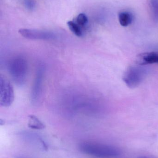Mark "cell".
Here are the masks:
<instances>
[{
  "label": "cell",
  "mask_w": 158,
  "mask_h": 158,
  "mask_svg": "<svg viewBox=\"0 0 158 158\" xmlns=\"http://www.w3.org/2000/svg\"><path fill=\"white\" fill-rule=\"evenodd\" d=\"M118 19L120 24L122 26L127 27L132 22V15L129 12H121L119 14Z\"/></svg>",
  "instance_id": "9c48e42d"
},
{
  "label": "cell",
  "mask_w": 158,
  "mask_h": 158,
  "mask_svg": "<svg viewBox=\"0 0 158 158\" xmlns=\"http://www.w3.org/2000/svg\"><path fill=\"white\" fill-rule=\"evenodd\" d=\"M19 34L26 39L34 40H53L56 38L54 33L50 31L30 29H20L19 31Z\"/></svg>",
  "instance_id": "5b68a950"
},
{
  "label": "cell",
  "mask_w": 158,
  "mask_h": 158,
  "mask_svg": "<svg viewBox=\"0 0 158 158\" xmlns=\"http://www.w3.org/2000/svg\"><path fill=\"white\" fill-rule=\"evenodd\" d=\"M0 104L3 107L11 106L15 99L14 88L11 83L2 76L0 79Z\"/></svg>",
  "instance_id": "277c9868"
},
{
  "label": "cell",
  "mask_w": 158,
  "mask_h": 158,
  "mask_svg": "<svg viewBox=\"0 0 158 158\" xmlns=\"http://www.w3.org/2000/svg\"><path fill=\"white\" fill-rule=\"evenodd\" d=\"M9 72L13 81L19 85H23L26 82L28 73V64L21 57L14 58L8 66Z\"/></svg>",
  "instance_id": "7a4b0ae2"
},
{
  "label": "cell",
  "mask_w": 158,
  "mask_h": 158,
  "mask_svg": "<svg viewBox=\"0 0 158 158\" xmlns=\"http://www.w3.org/2000/svg\"><path fill=\"white\" fill-rule=\"evenodd\" d=\"M67 25L70 30L78 37L82 36V31L81 27L76 22L72 21H69L67 22Z\"/></svg>",
  "instance_id": "30bf717a"
},
{
  "label": "cell",
  "mask_w": 158,
  "mask_h": 158,
  "mask_svg": "<svg viewBox=\"0 0 158 158\" xmlns=\"http://www.w3.org/2000/svg\"><path fill=\"white\" fill-rule=\"evenodd\" d=\"M76 22L80 27H84L88 23V18L85 14L81 13L77 16Z\"/></svg>",
  "instance_id": "8fae6325"
},
{
  "label": "cell",
  "mask_w": 158,
  "mask_h": 158,
  "mask_svg": "<svg viewBox=\"0 0 158 158\" xmlns=\"http://www.w3.org/2000/svg\"><path fill=\"white\" fill-rule=\"evenodd\" d=\"M28 126L34 130H42L45 128V125L35 115H30L28 117Z\"/></svg>",
  "instance_id": "ba28073f"
},
{
  "label": "cell",
  "mask_w": 158,
  "mask_h": 158,
  "mask_svg": "<svg viewBox=\"0 0 158 158\" xmlns=\"http://www.w3.org/2000/svg\"><path fill=\"white\" fill-rule=\"evenodd\" d=\"M79 148L84 154L98 157H116L120 155V150L113 146L93 142H84L79 146Z\"/></svg>",
  "instance_id": "6da1fadb"
},
{
  "label": "cell",
  "mask_w": 158,
  "mask_h": 158,
  "mask_svg": "<svg viewBox=\"0 0 158 158\" xmlns=\"http://www.w3.org/2000/svg\"><path fill=\"white\" fill-rule=\"evenodd\" d=\"M143 77V72L140 68L131 66L124 72L122 80L128 87L133 89L140 84Z\"/></svg>",
  "instance_id": "3957f363"
},
{
  "label": "cell",
  "mask_w": 158,
  "mask_h": 158,
  "mask_svg": "<svg viewBox=\"0 0 158 158\" xmlns=\"http://www.w3.org/2000/svg\"><path fill=\"white\" fill-rule=\"evenodd\" d=\"M44 68L41 66L38 68L36 72V77L33 83L32 90V101L33 103H36L40 99L41 94L42 85L44 75Z\"/></svg>",
  "instance_id": "8992f818"
},
{
  "label": "cell",
  "mask_w": 158,
  "mask_h": 158,
  "mask_svg": "<svg viewBox=\"0 0 158 158\" xmlns=\"http://www.w3.org/2000/svg\"><path fill=\"white\" fill-rule=\"evenodd\" d=\"M138 158H149L147 157H146V156H141V157H139Z\"/></svg>",
  "instance_id": "5bb4252c"
},
{
  "label": "cell",
  "mask_w": 158,
  "mask_h": 158,
  "mask_svg": "<svg viewBox=\"0 0 158 158\" xmlns=\"http://www.w3.org/2000/svg\"><path fill=\"white\" fill-rule=\"evenodd\" d=\"M24 4L27 8L32 10L35 6V2L33 0H24Z\"/></svg>",
  "instance_id": "4fadbf2b"
},
{
  "label": "cell",
  "mask_w": 158,
  "mask_h": 158,
  "mask_svg": "<svg viewBox=\"0 0 158 158\" xmlns=\"http://www.w3.org/2000/svg\"><path fill=\"white\" fill-rule=\"evenodd\" d=\"M136 62L140 65L158 64V53L149 52L140 54L136 56Z\"/></svg>",
  "instance_id": "52a82bcc"
},
{
  "label": "cell",
  "mask_w": 158,
  "mask_h": 158,
  "mask_svg": "<svg viewBox=\"0 0 158 158\" xmlns=\"http://www.w3.org/2000/svg\"></svg>",
  "instance_id": "9a60e30c"
},
{
  "label": "cell",
  "mask_w": 158,
  "mask_h": 158,
  "mask_svg": "<svg viewBox=\"0 0 158 158\" xmlns=\"http://www.w3.org/2000/svg\"><path fill=\"white\" fill-rule=\"evenodd\" d=\"M151 4L153 14L158 19V0H151Z\"/></svg>",
  "instance_id": "7c38bea8"
}]
</instances>
